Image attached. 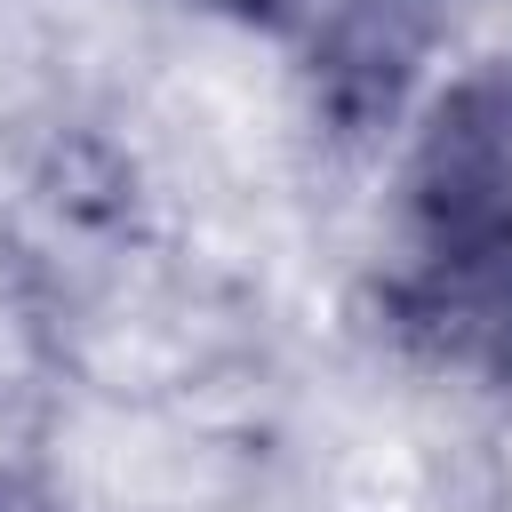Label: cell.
<instances>
[{"label": "cell", "instance_id": "cell-2", "mask_svg": "<svg viewBox=\"0 0 512 512\" xmlns=\"http://www.w3.org/2000/svg\"><path fill=\"white\" fill-rule=\"evenodd\" d=\"M224 8H240L272 40H296L320 64H360V56L392 48V32L416 0H224Z\"/></svg>", "mask_w": 512, "mask_h": 512}, {"label": "cell", "instance_id": "cell-1", "mask_svg": "<svg viewBox=\"0 0 512 512\" xmlns=\"http://www.w3.org/2000/svg\"><path fill=\"white\" fill-rule=\"evenodd\" d=\"M384 256L392 312L424 352L512 376V72L432 104L392 184Z\"/></svg>", "mask_w": 512, "mask_h": 512}, {"label": "cell", "instance_id": "cell-3", "mask_svg": "<svg viewBox=\"0 0 512 512\" xmlns=\"http://www.w3.org/2000/svg\"><path fill=\"white\" fill-rule=\"evenodd\" d=\"M0 512H40V504H32V496H24V488H16L8 472H0Z\"/></svg>", "mask_w": 512, "mask_h": 512}]
</instances>
